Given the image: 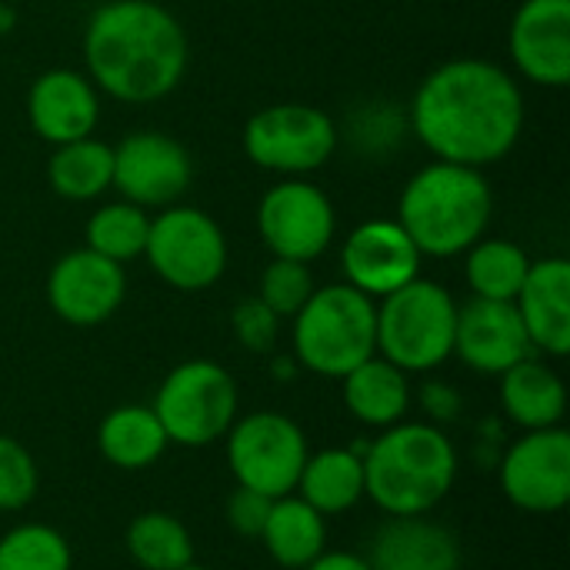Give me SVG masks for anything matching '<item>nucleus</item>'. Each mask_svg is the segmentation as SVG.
Returning a JSON list of instances; mask_svg holds the SVG:
<instances>
[{
    "label": "nucleus",
    "mask_w": 570,
    "mask_h": 570,
    "mask_svg": "<svg viewBox=\"0 0 570 570\" xmlns=\"http://www.w3.org/2000/svg\"><path fill=\"white\" fill-rule=\"evenodd\" d=\"M407 127L434 160L484 170L518 147L524 134V90L511 70L491 60L458 57L417 83Z\"/></svg>",
    "instance_id": "obj_1"
},
{
    "label": "nucleus",
    "mask_w": 570,
    "mask_h": 570,
    "mask_svg": "<svg viewBox=\"0 0 570 570\" xmlns=\"http://www.w3.org/2000/svg\"><path fill=\"white\" fill-rule=\"evenodd\" d=\"M190 43L180 20L154 0H107L83 27V67L120 104H154L180 87Z\"/></svg>",
    "instance_id": "obj_2"
},
{
    "label": "nucleus",
    "mask_w": 570,
    "mask_h": 570,
    "mask_svg": "<svg viewBox=\"0 0 570 570\" xmlns=\"http://www.w3.org/2000/svg\"><path fill=\"white\" fill-rule=\"evenodd\" d=\"M354 451L364 461V498L387 518L431 514L458 481V451L428 421L384 428L371 444Z\"/></svg>",
    "instance_id": "obj_3"
},
{
    "label": "nucleus",
    "mask_w": 570,
    "mask_h": 570,
    "mask_svg": "<svg viewBox=\"0 0 570 570\" xmlns=\"http://www.w3.org/2000/svg\"><path fill=\"white\" fill-rule=\"evenodd\" d=\"M494 194L478 167L434 160L421 167L397 197V224L407 230L421 257H461L488 237Z\"/></svg>",
    "instance_id": "obj_4"
},
{
    "label": "nucleus",
    "mask_w": 570,
    "mask_h": 570,
    "mask_svg": "<svg viewBox=\"0 0 570 570\" xmlns=\"http://www.w3.org/2000/svg\"><path fill=\"white\" fill-rule=\"evenodd\" d=\"M291 321V354L317 377L341 381L377 354V301L351 284L314 287Z\"/></svg>",
    "instance_id": "obj_5"
},
{
    "label": "nucleus",
    "mask_w": 570,
    "mask_h": 570,
    "mask_svg": "<svg viewBox=\"0 0 570 570\" xmlns=\"http://www.w3.org/2000/svg\"><path fill=\"white\" fill-rule=\"evenodd\" d=\"M458 301L438 284L414 277L377 301V354L404 374H431L454 357Z\"/></svg>",
    "instance_id": "obj_6"
},
{
    "label": "nucleus",
    "mask_w": 570,
    "mask_h": 570,
    "mask_svg": "<svg viewBox=\"0 0 570 570\" xmlns=\"http://www.w3.org/2000/svg\"><path fill=\"white\" fill-rule=\"evenodd\" d=\"M154 414L177 448H210L224 441L240 417L237 381L217 361L197 357L177 364L154 394Z\"/></svg>",
    "instance_id": "obj_7"
},
{
    "label": "nucleus",
    "mask_w": 570,
    "mask_h": 570,
    "mask_svg": "<svg viewBox=\"0 0 570 570\" xmlns=\"http://www.w3.org/2000/svg\"><path fill=\"white\" fill-rule=\"evenodd\" d=\"M144 257L167 287L200 294L227 271V237L207 210L170 204L150 217Z\"/></svg>",
    "instance_id": "obj_8"
},
{
    "label": "nucleus",
    "mask_w": 570,
    "mask_h": 570,
    "mask_svg": "<svg viewBox=\"0 0 570 570\" xmlns=\"http://www.w3.org/2000/svg\"><path fill=\"white\" fill-rule=\"evenodd\" d=\"M224 441L237 488H250L271 501L297 491L311 444L294 417L277 411H254L237 417Z\"/></svg>",
    "instance_id": "obj_9"
},
{
    "label": "nucleus",
    "mask_w": 570,
    "mask_h": 570,
    "mask_svg": "<svg viewBox=\"0 0 570 570\" xmlns=\"http://www.w3.org/2000/svg\"><path fill=\"white\" fill-rule=\"evenodd\" d=\"M334 117L314 104H274L244 124V154L250 164L284 177L321 170L337 150Z\"/></svg>",
    "instance_id": "obj_10"
},
{
    "label": "nucleus",
    "mask_w": 570,
    "mask_h": 570,
    "mask_svg": "<svg viewBox=\"0 0 570 570\" xmlns=\"http://www.w3.org/2000/svg\"><path fill=\"white\" fill-rule=\"evenodd\" d=\"M257 234L274 257L311 264L331 247L337 234V210L317 184L287 177L261 197Z\"/></svg>",
    "instance_id": "obj_11"
},
{
    "label": "nucleus",
    "mask_w": 570,
    "mask_h": 570,
    "mask_svg": "<svg viewBox=\"0 0 570 570\" xmlns=\"http://www.w3.org/2000/svg\"><path fill=\"white\" fill-rule=\"evenodd\" d=\"M504 498L528 514H558L570 501V434L564 428L524 431L498 464Z\"/></svg>",
    "instance_id": "obj_12"
},
{
    "label": "nucleus",
    "mask_w": 570,
    "mask_h": 570,
    "mask_svg": "<svg viewBox=\"0 0 570 570\" xmlns=\"http://www.w3.org/2000/svg\"><path fill=\"white\" fill-rule=\"evenodd\" d=\"M194 180L190 150L160 130H134L114 147V187L144 210L177 204Z\"/></svg>",
    "instance_id": "obj_13"
},
{
    "label": "nucleus",
    "mask_w": 570,
    "mask_h": 570,
    "mask_svg": "<svg viewBox=\"0 0 570 570\" xmlns=\"http://www.w3.org/2000/svg\"><path fill=\"white\" fill-rule=\"evenodd\" d=\"M127 297L124 264H114L90 247L63 254L47 274V304L70 327H97L110 321Z\"/></svg>",
    "instance_id": "obj_14"
},
{
    "label": "nucleus",
    "mask_w": 570,
    "mask_h": 570,
    "mask_svg": "<svg viewBox=\"0 0 570 570\" xmlns=\"http://www.w3.org/2000/svg\"><path fill=\"white\" fill-rule=\"evenodd\" d=\"M421 261L424 257L407 230L384 217L357 224L341 247L344 284L367 294L371 301H381L421 277Z\"/></svg>",
    "instance_id": "obj_15"
},
{
    "label": "nucleus",
    "mask_w": 570,
    "mask_h": 570,
    "mask_svg": "<svg viewBox=\"0 0 570 570\" xmlns=\"http://www.w3.org/2000/svg\"><path fill=\"white\" fill-rule=\"evenodd\" d=\"M514 70L534 83L561 90L570 83V0H521L508 27Z\"/></svg>",
    "instance_id": "obj_16"
},
{
    "label": "nucleus",
    "mask_w": 570,
    "mask_h": 570,
    "mask_svg": "<svg viewBox=\"0 0 570 570\" xmlns=\"http://www.w3.org/2000/svg\"><path fill=\"white\" fill-rule=\"evenodd\" d=\"M531 354L534 347L514 304L471 297L464 307H458L454 357H461L474 374L501 377L508 367Z\"/></svg>",
    "instance_id": "obj_17"
},
{
    "label": "nucleus",
    "mask_w": 570,
    "mask_h": 570,
    "mask_svg": "<svg viewBox=\"0 0 570 570\" xmlns=\"http://www.w3.org/2000/svg\"><path fill=\"white\" fill-rule=\"evenodd\" d=\"M27 120L30 130L53 147L94 137L100 124V90L80 70H43L27 90Z\"/></svg>",
    "instance_id": "obj_18"
},
{
    "label": "nucleus",
    "mask_w": 570,
    "mask_h": 570,
    "mask_svg": "<svg viewBox=\"0 0 570 570\" xmlns=\"http://www.w3.org/2000/svg\"><path fill=\"white\" fill-rule=\"evenodd\" d=\"M521 324L534 354L568 357L570 351V261L541 257L531 261L528 281L514 297Z\"/></svg>",
    "instance_id": "obj_19"
},
{
    "label": "nucleus",
    "mask_w": 570,
    "mask_h": 570,
    "mask_svg": "<svg viewBox=\"0 0 570 570\" xmlns=\"http://www.w3.org/2000/svg\"><path fill=\"white\" fill-rule=\"evenodd\" d=\"M364 558L371 570H461V544L428 514L387 518Z\"/></svg>",
    "instance_id": "obj_20"
},
{
    "label": "nucleus",
    "mask_w": 570,
    "mask_h": 570,
    "mask_svg": "<svg viewBox=\"0 0 570 570\" xmlns=\"http://www.w3.org/2000/svg\"><path fill=\"white\" fill-rule=\"evenodd\" d=\"M501 411L521 431L561 428L568 414V387L544 357L531 354L501 374Z\"/></svg>",
    "instance_id": "obj_21"
},
{
    "label": "nucleus",
    "mask_w": 570,
    "mask_h": 570,
    "mask_svg": "<svg viewBox=\"0 0 570 570\" xmlns=\"http://www.w3.org/2000/svg\"><path fill=\"white\" fill-rule=\"evenodd\" d=\"M341 397L357 424L384 431L407 421V411L414 404L411 374L374 354L341 377Z\"/></svg>",
    "instance_id": "obj_22"
},
{
    "label": "nucleus",
    "mask_w": 570,
    "mask_h": 570,
    "mask_svg": "<svg viewBox=\"0 0 570 570\" xmlns=\"http://www.w3.org/2000/svg\"><path fill=\"white\" fill-rule=\"evenodd\" d=\"M267 558L284 570H304L327 551V518L297 494L277 498L257 538Z\"/></svg>",
    "instance_id": "obj_23"
},
{
    "label": "nucleus",
    "mask_w": 570,
    "mask_h": 570,
    "mask_svg": "<svg viewBox=\"0 0 570 570\" xmlns=\"http://www.w3.org/2000/svg\"><path fill=\"white\" fill-rule=\"evenodd\" d=\"M170 448L154 407L120 404L104 414L97 428V451L107 464L120 471H147Z\"/></svg>",
    "instance_id": "obj_24"
},
{
    "label": "nucleus",
    "mask_w": 570,
    "mask_h": 570,
    "mask_svg": "<svg viewBox=\"0 0 570 570\" xmlns=\"http://www.w3.org/2000/svg\"><path fill=\"white\" fill-rule=\"evenodd\" d=\"M301 501H307L324 518L347 514L364 501V461L354 448H324L317 454H307L297 491Z\"/></svg>",
    "instance_id": "obj_25"
},
{
    "label": "nucleus",
    "mask_w": 570,
    "mask_h": 570,
    "mask_svg": "<svg viewBox=\"0 0 570 570\" xmlns=\"http://www.w3.org/2000/svg\"><path fill=\"white\" fill-rule=\"evenodd\" d=\"M47 184L57 197L87 204L114 190V147L97 137H80L53 147Z\"/></svg>",
    "instance_id": "obj_26"
},
{
    "label": "nucleus",
    "mask_w": 570,
    "mask_h": 570,
    "mask_svg": "<svg viewBox=\"0 0 570 570\" xmlns=\"http://www.w3.org/2000/svg\"><path fill=\"white\" fill-rule=\"evenodd\" d=\"M531 271V257L508 237H481L464 250V277L474 297L481 301H508L521 294Z\"/></svg>",
    "instance_id": "obj_27"
},
{
    "label": "nucleus",
    "mask_w": 570,
    "mask_h": 570,
    "mask_svg": "<svg viewBox=\"0 0 570 570\" xmlns=\"http://www.w3.org/2000/svg\"><path fill=\"white\" fill-rule=\"evenodd\" d=\"M127 554L140 570H184L194 564V538L187 524L167 511H144L127 528Z\"/></svg>",
    "instance_id": "obj_28"
},
{
    "label": "nucleus",
    "mask_w": 570,
    "mask_h": 570,
    "mask_svg": "<svg viewBox=\"0 0 570 570\" xmlns=\"http://www.w3.org/2000/svg\"><path fill=\"white\" fill-rule=\"evenodd\" d=\"M87 247L114 264H130L144 257L147 234H150V214L130 200H110L100 204L87 220Z\"/></svg>",
    "instance_id": "obj_29"
},
{
    "label": "nucleus",
    "mask_w": 570,
    "mask_h": 570,
    "mask_svg": "<svg viewBox=\"0 0 570 570\" xmlns=\"http://www.w3.org/2000/svg\"><path fill=\"white\" fill-rule=\"evenodd\" d=\"M0 570H73V551L50 524H17L0 538Z\"/></svg>",
    "instance_id": "obj_30"
},
{
    "label": "nucleus",
    "mask_w": 570,
    "mask_h": 570,
    "mask_svg": "<svg viewBox=\"0 0 570 570\" xmlns=\"http://www.w3.org/2000/svg\"><path fill=\"white\" fill-rule=\"evenodd\" d=\"M314 274L307 264L301 261H284V257H274L264 274H261V287H257V297L281 317V321H291L304 304L307 297L314 294Z\"/></svg>",
    "instance_id": "obj_31"
},
{
    "label": "nucleus",
    "mask_w": 570,
    "mask_h": 570,
    "mask_svg": "<svg viewBox=\"0 0 570 570\" xmlns=\"http://www.w3.org/2000/svg\"><path fill=\"white\" fill-rule=\"evenodd\" d=\"M40 491V468L33 454L10 434H0V514L23 511Z\"/></svg>",
    "instance_id": "obj_32"
},
{
    "label": "nucleus",
    "mask_w": 570,
    "mask_h": 570,
    "mask_svg": "<svg viewBox=\"0 0 570 570\" xmlns=\"http://www.w3.org/2000/svg\"><path fill=\"white\" fill-rule=\"evenodd\" d=\"M230 327H234V337L244 351L271 354L277 344V334H281V317L254 294V297L237 301V307L230 314Z\"/></svg>",
    "instance_id": "obj_33"
},
{
    "label": "nucleus",
    "mask_w": 570,
    "mask_h": 570,
    "mask_svg": "<svg viewBox=\"0 0 570 570\" xmlns=\"http://www.w3.org/2000/svg\"><path fill=\"white\" fill-rule=\"evenodd\" d=\"M271 504H274L271 498H264V494H257L250 488H234V494L224 504L230 531L240 534V538H261L264 521L271 514Z\"/></svg>",
    "instance_id": "obj_34"
},
{
    "label": "nucleus",
    "mask_w": 570,
    "mask_h": 570,
    "mask_svg": "<svg viewBox=\"0 0 570 570\" xmlns=\"http://www.w3.org/2000/svg\"><path fill=\"white\" fill-rule=\"evenodd\" d=\"M414 401H417V407L424 411L428 424H438V428L458 421L461 411H464V397H461V391H458L451 381H434V377L424 381V384L417 387Z\"/></svg>",
    "instance_id": "obj_35"
},
{
    "label": "nucleus",
    "mask_w": 570,
    "mask_h": 570,
    "mask_svg": "<svg viewBox=\"0 0 570 570\" xmlns=\"http://www.w3.org/2000/svg\"><path fill=\"white\" fill-rule=\"evenodd\" d=\"M304 570H371L364 554H351V551H324L317 561H311Z\"/></svg>",
    "instance_id": "obj_36"
},
{
    "label": "nucleus",
    "mask_w": 570,
    "mask_h": 570,
    "mask_svg": "<svg viewBox=\"0 0 570 570\" xmlns=\"http://www.w3.org/2000/svg\"><path fill=\"white\" fill-rule=\"evenodd\" d=\"M271 374H274V381H294V377L301 374V364L294 361V354L274 357V361H271Z\"/></svg>",
    "instance_id": "obj_37"
},
{
    "label": "nucleus",
    "mask_w": 570,
    "mask_h": 570,
    "mask_svg": "<svg viewBox=\"0 0 570 570\" xmlns=\"http://www.w3.org/2000/svg\"><path fill=\"white\" fill-rule=\"evenodd\" d=\"M17 27V10L10 3H0V37H7Z\"/></svg>",
    "instance_id": "obj_38"
},
{
    "label": "nucleus",
    "mask_w": 570,
    "mask_h": 570,
    "mask_svg": "<svg viewBox=\"0 0 570 570\" xmlns=\"http://www.w3.org/2000/svg\"><path fill=\"white\" fill-rule=\"evenodd\" d=\"M184 570H210V568H204V564H197V561H194V564H187Z\"/></svg>",
    "instance_id": "obj_39"
}]
</instances>
